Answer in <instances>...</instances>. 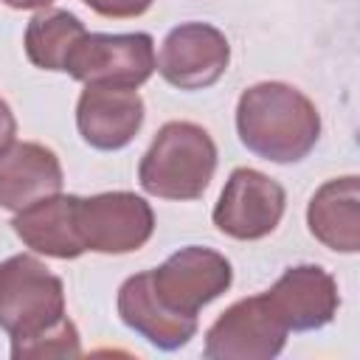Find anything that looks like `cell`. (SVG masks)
Listing matches in <instances>:
<instances>
[{
    "label": "cell",
    "instance_id": "6da1fadb",
    "mask_svg": "<svg viewBox=\"0 0 360 360\" xmlns=\"http://www.w3.org/2000/svg\"><path fill=\"white\" fill-rule=\"evenodd\" d=\"M236 135L248 152L270 163L304 160L321 138V112L287 82H259L236 101Z\"/></svg>",
    "mask_w": 360,
    "mask_h": 360
},
{
    "label": "cell",
    "instance_id": "7a4b0ae2",
    "mask_svg": "<svg viewBox=\"0 0 360 360\" xmlns=\"http://www.w3.org/2000/svg\"><path fill=\"white\" fill-rule=\"evenodd\" d=\"M217 143L194 121H169L158 129L138 163V183L158 200H197L217 172Z\"/></svg>",
    "mask_w": 360,
    "mask_h": 360
},
{
    "label": "cell",
    "instance_id": "3957f363",
    "mask_svg": "<svg viewBox=\"0 0 360 360\" xmlns=\"http://www.w3.org/2000/svg\"><path fill=\"white\" fill-rule=\"evenodd\" d=\"M65 315V284L34 253L0 262V329L11 346L53 329Z\"/></svg>",
    "mask_w": 360,
    "mask_h": 360
},
{
    "label": "cell",
    "instance_id": "277c9868",
    "mask_svg": "<svg viewBox=\"0 0 360 360\" xmlns=\"http://www.w3.org/2000/svg\"><path fill=\"white\" fill-rule=\"evenodd\" d=\"M76 228L84 250L135 253L155 233V211L135 191H101L76 197Z\"/></svg>",
    "mask_w": 360,
    "mask_h": 360
},
{
    "label": "cell",
    "instance_id": "5b68a950",
    "mask_svg": "<svg viewBox=\"0 0 360 360\" xmlns=\"http://www.w3.org/2000/svg\"><path fill=\"white\" fill-rule=\"evenodd\" d=\"M287 323L267 292L239 298L205 332L202 354L208 360H273L287 346Z\"/></svg>",
    "mask_w": 360,
    "mask_h": 360
},
{
    "label": "cell",
    "instance_id": "8992f818",
    "mask_svg": "<svg viewBox=\"0 0 360 360\" xmlns=\"http://www.w3.org/2000/svg\"><path fill=\"white\" fill-rule=\"evenodd\" d=\"M155 39L143 31L132 34H84L65 73L82 84L132 87L138 90L155 73Z\"/></svg>",
    "mask_w": 360,
    "mask_h": 360
},
{
    "label": "cell",
    "instance_id": "52a82bcc",
    "mask_svg": "<svg viewBox=\"0 0 360 360\" xmlns=\"http://www.w3.org/2000/svg\"><path fill=\"white\" fill-rule=\"evenodd\" d=\"M155 295L180 315L197 318L202 307L217 301L233 284L231 262L211 248L186 245L174 250L163 264L149 270Z\"/></svg>",
    "mask_w": 360,
    "mask_h": 360
},
{
    "label": "cell",
    "instance_id": "ba28073f",
    "mask_svg": "<svg viewBox=\"0 0 360 360\" xmlns=\"http://www.w3.org/2000/svg\"><path fill=\"white\" fill-rule=\"evenodd\" d=\"M284 208L287 194L278 180L267 177L259 169L239 166L225 180V188L211 211V219L219 233L239 242H256L278 228Z\"/></svg>",
    "mask_w": 360,
    "mask_h": 360
},
{
    "label": "cell",
    "instance_id": "9c48e42d",
    "mask_svg": "<svg viewBox=\"0 0 360 360\" xmlns=\"http://www.w3.org/2000/svg\"><path fill=\"white\" fill-rule=\"evenodd\" d=\"M231 65V42L211 22L174 25L158 51L155 70L177 90H205L217 84Z\"/></svg>",
    "mask_w": 360,
    "mask_h": 360
},
{
    "label": "cell",
    "instance_id": "30bf717a",
    "mask_svg": "<svg viewBox=\"0 0 360 360\" xmlns=\"http://www.w3.org/2000/svg\"><path fill=\"white\" fill-rule=\"evenodd\" d=\"M143 98L132 87L84 84L76 101V129L98 152H118L135 141L143 127Z\"/></svg>",
    "mask_w": 360,
    "mask_h": 360
},
{
    "label": "cell",
    "instance_id": "8fae6325",
    "mask_svg": "<svg viewBox=\"0 0 360 360\" xmlns=\"http://www.w3.org/2000/svg\"><path fill=\"white\" fill-rule=\"evenodd\" d=\"M290 332H315L332 323L340 307L338 281L321 264H292L267 290Z\"/></svg>",
    "mask_w": 360,
    "mask_h": 360
},
{
    "label": "cell",
    "instance_id": "7c38bea8",
    "mask_svg": "<svg viewBox=\"0 0 360 360\" xmlns=\"http://www.w3.org/2000/svg\"><path fill=\"white\" fill-rule=\"evenodd\" d=\"M65 172L56 152L37 141H11L0 152V208L17 214L62 191Z\"/></svg>",
    "mask_w": 360,
    "mask_h": 360
},
{
    "label": "cell",
    "instance_id": "4fadbf2b",
    "mask_svg": "<svg viewBox=\"0 0 360 360\" xmlns=\"http://www.w3.org/2000/svg\"><path fill=\"white\" fill-rule=\"evenodd\" d=\"M118 318L124 321V326H129L135 335H141L149 346L160 349V352H174L183 349L200 329L197 318L172 312L152 290L149 281V270L129 276L121 287H118Z\"/></svg>",
    "mask_w": 360,
    "mask_h": 360
},
{
    "label": "cell",
    "instance_id": "5bb4252c",
    "mask_svg": "<svg viewBox=\"0 0 360 360\" xmlns=\"http://www.w3.org/2000/svg\"><path fill=\"white\" fill-rule=\"evenodd\" d=\"M309 233L335 253L360 250V177L343 174L326 180L307 205Z\"/></svg>",
    "mask_w": 360,
    "mask_h": 360
},
{
    "label": "cell",
    "instance_id": "9a60e30c",
    "mask_svg": "<svg viewBox=\"0 0 360 360\" xmlns=\"http://www.w3.org/2000/svg\"><path fill=\"white\" fill-rule=\"evenodd\" d=\"M76 197L79 194H53L14 214L11 228L25 248L51 259H79L84 250L76 228Z\"/></svg>",
    "mask_w": 360,
    "mask_h": 360
},
{
    "label": "cell",
    "instance_id": "2e32d148",
    "mask_svg": "<svg viewBox=\"0 0 360 360\" xmlns=\"http://www.w3.org/2000/svg\"><path fill=\"white\" fill-rule=\"evenodd\" d=\"M87 34L84 22L65 8H39L25 25V56L34 68L65 73L76 42Z\"/></svg>",
    "mask_w": 360,
    "mask_h": 360
},
{
    "label": "cell",
    "instance_id": "e0dca14e",
    "mask_svg": "<svg viewBox=\"0 0 360 360\" xmlns=\"http://www.w3.org/2000/svg\"><path fill=\"white\" fill-rule=\"evenodd\" d=\"M82 354V338L70 318H62L53 329L37 335L34 340H25L20 346H11L14 360L28 357H79Z\"/></svg>",
    "mask_w": 360,
    "mask_h": 360
},
{
    "label": "cell",
    "instance_id": "ac0fdd59",
    "mask_svg": "<svg viewBox=\"0 0 360 360\" xmlns=\"http://www.w3.org/2000/svg\"><path fill=\"white\" fill-rule=\"evenodd\" d=\"M87 8H93L96 14L101 17H110V20H132V17H141L152 8L155 0H82Z\"/></svg>",
    "mask_w": 360,
    "mask_h": 360
},
{
    "label": "cell",
    "instance_id": "d6986e66",
    "mask_svg": "<svg viewBox=\"0 0 360 360\" xmlns=\"http://www.w3.org/2000/svg\"><path fill=\"white\" fill-rule=\"evenodd\" d=\"M14 135H17V118L8 107V101L0 98V152L14 141Z\"/></svg>",
    "mask_w": 360,
    "mask_h": 360
},
{
    "label": "cell",
    "instance_id": "ffe728a7",
    "mask_svg": "<svg viewBox=\"0 0 360 360\" xmlns=\"http://www.w3.org/2000/svg\"><path fill=\"white\" fill-rule=\"evenodd\" d=\"M3 3L17 11H31V8H48L53 0H3Z\"/></svg>",
    "mask_w": 360,
    "mask_h": 360
}]
</instances>
